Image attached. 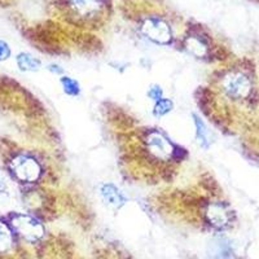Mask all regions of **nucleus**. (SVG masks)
Wrapping results in <instances>:
<instances>
[{
	"label": "nucleus",
	"instance_id": "obj_1",
	"mask_svg": "<svg viewBox=\"0 0 259 259\" xmlns=\"http://www.w3.org/2000/svg\"><path fill=\"white\" fill-rule=\"evenodd\" d=\"M11 170L13 175L21 182H35L41 174V168L38 161L25 154H21L13 159L11 163Z\"/></svg>",
	"mask_w": 259,
	"mask_h": 259
},
{
	"label": "nucleus",
	"instance_id": "obj_2",
	"mask_svg": "<svg viewBox=\"0 0 259 259\" xmlns=\"http://www.w3.org/2000/svg\"><path fill=\"white\" fill-rule=\"evenodd\" d=\"M12 226L25 240L30 242L38 241L45 235V228L35 218L29 215L17 214L12 218Z\"/></svg>",
	"mask_w": 259,
	"mask_h": 259
},
{
	"label": "nucleus",
	"instance_id": "obj_3",
	"mask_svg": "<svg viewBox=\"0 0 259 259\" xmlns=\"http://www.w3.org/2000/svg\"><path fill=\"white\" fill-rule=\"evenodd\" d=\"M143 34L158 45H167L172 39V31L168 24L159 18H148L143 24Z\"/></svg>",
	"mask_w": 259,
	"mask_h": 259
},
{
	"label": "nucleus",
	"instance_id": "obj_4",
	"mask_svg": "<svg viewBox=\"0 0 259 259\" xmlns=\"http://www.w3.org/2000/svg\"><path fill=\"white\" fill-rule=\"evenodd\" d=\"M226 94L232 99H244L251 91V83L246 75L241 73L228 74L223 80Z\"/></svg>",
	"mask_w": 259,
	"mask_h": 259
},
{
	"label": "nucleus",
	"instance_id": "obj_5",
	"mask_svg": "<svg viewBox=\"0 0 259 259\" xmlns=\"http://www.w3.org/2000/svg\"><path fill=\"white\" fill-rule=\"evenodd\" d=\"M147 145L150 153L162 159L175 156V152H177V148L159 133H150L147 139Z\"/></svg>",
	"mask_w": 259,
	"mask_h": 259
},
{
	"label": "nucleus",
	"instance_id": "obj_6",
	"mask_svg": "<svg viewBox=\"0 0 259 259\" xmlns=\"http://www.w3.org/2000/svg\"><path fill=\"white\" fill-rule=\"evenodd\" d=\"M70 6L79 17L91 18L101 12L103 2L101 0H70Z\"/></svg>",
	"mask_w": 259,
	"mask_h": 259
},
{
	"label": "nucleus",
	"instance_id": "obj_7",
	"mask_svg": "<svg viewBox=\"0 0 259 259\" xmlns=\"http://www.w3.org/2000/svg\"><path fill=\"white\" fill-rule=\"evenodd\" d=\"M101 197L113 209H121L126 203V197L119 189L113 184H104L100 189Z\"/></svg>",
	"mask_w": 259,
	"mask_h": 259
},
{
	"label": "nucleus",
	"instance_id": "obj_8",
	"mask_svg": "<svg viewBox=\"0 0 259 259\" xmlns=\"http://www.w3.org/2000/svg\"><path fill=\"white\" fill-rule=\"evenodd\" d=\"M207 219L210 223L215 227H224L228 223V214L227 210L224 209L219 203H211L207 209Z\"/></svg>",
	"mask_w": 259,
	"mask_h": 259
},
{
	"label": "nucleus",
	"instance_id": "obj_9",
	"mask_svg": "<svg viewBox=\"0 0 259 259\" xmlns=\"http://www.w3.org/2000/svg\"><path fill=\"white\" fill-rule=\"evenodd\" d=\"M17 65L21 70L36 71L40 68V61L29 53H20L17 56Z\"/></svg>",
	"mask_w": 259,
	"mask_h": 259
},
{
	"label": "nucleus",
	"instance_id": "obj_10",
	"mask_svg": "<svg viewBox=\"0 0 259 259\" xmlns=\"http://www.w3.org/2000/svg\"><path fill=\"white\" fill-rule=\"evenodd\" d=\"M194 118V124H196V134H197V140L203 148H207L210 145V134L209 130H207L206 124L203 123V121L201 119L198 115L193 114Z\"/></svg>",
	"mask_w": 259,
	"mask_h": 259
},
{
	"label": "nucleus",
	"instance_id": "obj_11",
	"mask_svg": "<svg viewBox=\"0 0 259 259\" xmlns=\"http://www.w3.org/2000/svg\"><path fill=\"white\" fill-rule=\"evenodd\" d=\"M187 50L193 53L194 56L200 57L206 53V45L197 36H189L187 39Z\"/></svg>",
	"mask_w": 259,
	"mask_h": 259
},
{
	"label": "nucleus",
	"instance_id": "obj_12",
	"mask_svg": "<svg viewBox=\"0 0 259 259\" xmlns=\"http://www.w3.org/2000/svg\"><path fill=\"white\" fill-rule=\"evenodd\" d=\"M12 245V235L8 227L0 222V253L7 251Z\"/></svg>",
	"mask_w": 259,
	"mask_h": 259
},
{
	"label": "nucleus",
	"instance_id": "obj_13",
	"mask_svg": "<svg viewBox=\"0 0 259 259\" xmlns=\"http://www.w3.org/2000/svg\"><path fill=\"white\" fill-rule=\"evenodd\" d=\"M61 84L64 87V91L70 96H77L80 91L79 83L75 79H71L69 77H62L61 78Z\"/></svg>",
	"mask_w": 259,
	"mask_h": 259
},
{
	"label": "nucleus",
	"instance_id": "obj_14",
	"mask_svg": "<svg viewBox=\"0 0 259 259\" xmlns=\"http://www.w3.org/2000/svg\"><path fill=\"white\" fill-rule=\"evenodd\" d=\"M171 109H172V101L162 97L161 100L156 101V105H154V114L161 117V115H165L167 114L168 112H171Z\"/></svg>",
	"mask_w": 259,
	"mask_h": 259
},
{
	"label": "nucleus",
	"instance_id": "obj_15",
	"mask_svg": "<svg viewBox=\"0 0 259 259\" xmlns=\"http://www.w3.org/2000/svg\"><path fill=\"white\" fill-rule=\"evenodd\" d=\"M162 95H163V92H162V89L159 85H152L149 89V91H148V96L154 101L161 100Z\"/></svg>",
	"mask_w": 259,
	"mask_h": 259
},
{
	"label": "nucleus",
	"instance_id": "obj_16",
	"mask_svg": "<svg viewBox=\"0 0 259 259\" xmlns=\"http://www.w3.org/2000/svg\"><path fill=\"white\" fill-rule=\"evenodd\" d=\"M11 56V48L4 40H0V61H6Z\"/></svg>",
	"mask_w": 259,
	"mask_h": 259
},
{
	"label": "nucleus",
	"instance_id": "obj_17",
	"mask_svg": "<svg viewBox=\"0 0 259 259\" xmlns=\"http://www.w3.org/2000/svg\"><path fill=\"white\" fill-rule=\"evenodd\" d=\"M50 70L53 71V73H59V74L62 73V69L60 68V66H57V65H51Z\"/></svg>",
	"mask_w": 259,
	"mask_h": 259
}]
</instances>
